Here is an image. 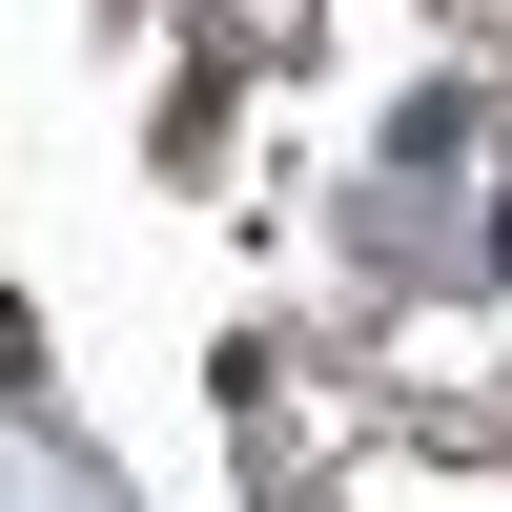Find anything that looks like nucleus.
Listing matches in <instances>:
<instances>
[{"label":"nucleus","mask_w":512,"mask_h":512,"mask_svg":"<svg viewBox=\"0 0 512 512\" xmlns=\"http://www.w3.org/2000/svg\"><path fill=\"white\" fill-rule=\"evenodd\" d=\"M0 390H41V328H21V308H0Z\"/></svg>","instance_id":"f257e3e1"}]
</instances>
